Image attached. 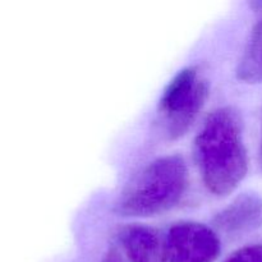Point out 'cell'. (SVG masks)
Segmentation results:
<instances>
[{"instance_id":"ba28073f","label":"cell","mask_w":262,"mask_h":262,"mask_svg":"<svg viewBox=\"0 0 262 262\" xmlns=\"http://www.w3.org/2000/svg\"><path fill=\"white\" fill-rule=\"evenodd\" d=\"M224 262H262V245H252L241 248Z\"/></svg>"},{"instance_id":"7a4b0ae2","label":"cell","mask_w":262,"mask_h":262,"mask_svg":"<svg viewBox=\"0 0 262 262\" xmlns=\"http://www.w3.org/2000/svg\"><path fill=\"white\" fill-rule=\"evenodd\" d=\"M187 186L186 161L178 155L163 156L147 164L125 187L115 211L128 217L163 214L181 202Z\"/></svg>"},{"instance_id":"8992f818","label":"cell","mask_w":262,"mask_h":262,"mask_svg":"<svg viewBox=\"0 0 262 262\" xmlns=\"http://www.w3.org/2000/svg\"><path fill=\"white\" fill-rule=\"evenodd\" d=\"M118 241L129 262H164V238L154 228L127 225L118 232Z\"/></svg>"},{"instance_id":"30bf717a","label":"cell","mask_w":262,"mask_h":262,"mask_svg":"<svg viewBox=\"0 0 262 262\" xmlns=\"http://www.w3.org/2000/svg\"><path fill=\"white\" fill-rule=\"evenodd\" d=\"M260 158H261V165H262V140H261V151H260Z\"/></svg>"},{"instance_id":"3957f363","label":"cell","mask_w":262,"mask_h":262,"mask_svg":"<svg viewBox=\"0 0 262 262\" xmlns=\"http://www.w3.org/2000/svg\"><path fill=\"white\" fill-rule=\"evenodd\" d=\"M209 95V82L197 67L184 68L169 82L158 106V122L169 140L191 128Z\"/></svg>"},{"instance_id":"6da1fadb","label":"cell","mask_w":262,"mask_h":262,"mask_svg":"<svg viewBox=\"0 0 262 262\" xmlns=\"http://www.w3.org/2000/svg\"><path fill=\"white\" fill-rule=\"evenodd\" d=\"M194 158L206 188L225 196L237 188L248 170L239 113L232 106L219 107L207 117L194 140Z\"/></svg>"},{"instance_id":"9c48e42d","label":"cell","mask_w":262,"mask_h":262,"mask_svg":"<svg viewBox=\"0 0 262 262\" xmlns=\"http://www.w3.org/2000/svg\"><path fill=\"white\" fill-rule=\"evenodd\" d=\"M101 262H124V260H123L122 255H120L115 248H110V250L105 253Z\"/></svg>"},{"instance_id":"277c9868","label":"cell","mask_w":262,"mask_h":262,"mask_svg":"<svg viewBox=\"0 0 262 262\" xmlns=\"http://www.w3.org/2000/svg\"><path fill=\"white\" fill-rule=\"evenodd\" d=\"M220 250L216 233L199 223L174 224L164 237V262H214Z\"/></svg>"},{"instance_id":"52a82bcc","label":"cell","mask_w":262,"mask_h":262,"mask_svg":"<svg viewBox=\"0 0 262 262\" xmlns=\"http://www.w3.org/2000/svg\"><path fill=\"white\" fill-rule=\"evenodd\" d=\"M237 78L246 83L262 82V19L253 27L237 66Z\"/></svg>"},{"instance_id":"5b68a950","label":"cell","mask_w":262,"mask_h":262,"mask_svg":"<svg viewBox=\"0 0 262 262\" xmlns=\"http://www.w3.org/2000/svg\"><path fill=\"white\" fill-rule=\"evenodd\" d=\"M216 229L230 237L245 235L262 227V197L243 193L214 217Z\"/></svg>"}]
</instances>
